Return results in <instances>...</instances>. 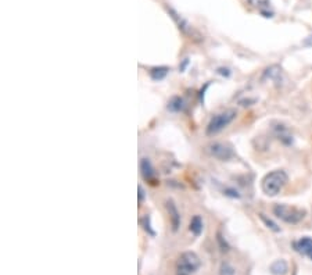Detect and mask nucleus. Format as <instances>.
I'll use <instances>...</instances> for the list:
<instances>
[{
	"label": "nucleus",
	"instance_id": "nucleus-12",
	"mask_svg": "<svg viewBox=\"0 0 312 275\" xmlns=\"http://www.w3.org/2000/svg\"><path fill=\"white\" fill-rule=\"evenodd\" d=\"M275 131H276V137L279 138L283 143H286V145H291L293 143V137L289 134L287 128H284L283 125H279V127L275 128Z\"/></svg>",
	"mask_w": 312,
	"mask_h": 275
},
{
	"label": "nucleus",
	"instance_id": "nucleus-18",
	"mask_svg": "<svg viewBox=\"0 0 312 275\" xmlns=\"http://www.w3.org/2000/svg\"><path fill=\"white\" fill-rule=\"evenodd\" d=\"M145 200V191L142 186H139V203H142Z\"/></svg>",
	"mask_w": 312,
	"mask_h": 275
},
{
	"label": "nucleus",
	"instance_id": "nucleus-16",
	"mask_svg": "<svg viewBox=\"0 0 312 275\" xmlns=\"http://www.w3.org/2000/svg\"><path fill=\"white\" fill-rule=\"evenodd\" d=\"M261 220L265 222V225H267V227L269 229H272V231H275V232H279V231H281V228H278V225H276V224H275V222L272 221V220H269V218H267V217H265L264 214H261Z\"/></svg>",
	"mask_w": 312,
	"mask_h": 275
},
{
	"label": "nucleus",
	"instance_id": "nucleus-1",
	"mask_svg": "<svg viewBox=\"0 0 312 275\" xmlns=\"http://www.w3.org/2000/svg\"><path fill=\"white\" fill-rule=\"evenodd\" d=\"M289 182V176L283 170H275L262 179V191L268 196H276L281 193L286 183Z\"/></svg>",
	"mask_w": 312,
	"mask_h": 275
},
{
	"label": "nucleus",
	"instance_id": "nucleus-10",
	"mask_svg": "<svg viewBox=\"0 0 312 275\" xmlns=\"http://www.w3.org/2000/svg\"><path fill=\"white\" fill-rule=\"evenodd\" d=\"M247 1H249V4H250L251 7L257 8L258 11H261V13L264 14V17H271V15H268V13L265 11V10H268L269 6H271V1H269V0H247Z\"/></svg>",
	"mask_w": 312,
	"mask_h": 275
},
{
	"label": "nucleus",
	"instance_id": "nucleus-3",
	"mask_svg": "<svg viewBox=\"0 0 312 275\" xmlns=\"http://www.w3.org/2000/svg\"><path fill=\"white\" fill-rule=\"evenodd\" d=\"M201 266L198 256L193 252H185L176 261V275H193Z\"/></svg>",
	"mask_w": 312,
	"mask_h": 275
},
{
	"label": "nucleus",
	"instance_id": "nucleus-4",
	"mask_svg": "<svg viewBox=\"0 0 312 275\" xmlns=\"http://www.w3.org/2000/svg\"><path fill=\"white\" fill-rule=\"evenodd\" d=\"M274 214L287 224H298L305 217V210L289 205H276L274 207Z\"/></svg>",
	"mask_w": 312,
	"mask_h": 275
},
{
	"label": "nucleus",
	"instance_id": "nucleus-13",
	"mask_svg": "<svg viewBox=\"0 0 312 275\" xmlns=\"http://www.w3.org/2000/svg\"><path fill=\"white\" fill-rule=\"evenodd\" d=\"M168 71H169L168 67H154V69H150V76L154 81H161L167 76Z\"/></svg>",
	"mask_w": 312,
	"mask_h": 275
},
{
	"label": "nucleus",
	"instance_id": "nucleus-11",
	"mask_svg": "<svg viewBox=\"0 0 312 275\" xmlns=\"http://www.w3.org/2000/svg\"><path fill=\"white\" fill-rule=\"evenodd\" d=\"M289 271V266L284 260H276L271 266V273L274 275H284Z\"/></svg>",
	"mask_w": 312,
	"mask_h": 275
},
{
	"label": "nucleus",
	"instance_id": "nucleus-8",
	"mask_svg": "<svg viewBox=\"0 0 312 275\" xmlns=\"http://www.w3.org/2000/svg\"><path fill=\"white\" fill-rule=\"evenodd\" d=\"M140 171H142V175H143L146 181H152L154 178V168H153L152 163H150L149 159H142V161H140Z\"/></svg>",
	"mask_w": 312,
	"mask_h": 275
},
{
	"label": "nucleus",
	"instance_id": "nucleus-7",
	"mask_svg": "<svg viewBox=\"0 0 312 275\" xmlns=\"http://www.w3.org/2000/svg\"><path fill=\"white\" fill-rule=\"evenodd\" d=\"M167 208L168 213L171 215V222H172V228L174 231L179 228V224H181V215H179V211L178 208L174 205V202H167Z\"/></svg>",
	"mask_w": 312,
	"mask_h": 275
},
{
	"label": "nucleus",
	"instance_id": "nucleus-2",
	"mask_svg": "<svg viewBox=\"0 0 312 275\" xmlns=\"http://www.w3.org/2000/svg\"><path fill=\"white\" fill-rule=\"evenodd\" d=\"M235 118H236V110H233V108H228L222 113L215 114L207 125V135L213 137V135L219 134L222 130H225L228 125H230Z\"/></svg>",
	"mask_w": 312,
	"mask_h": 275
},
{
	"label": "nucleus",
	"instance_id": "nucleus-15",
	"mask_svg": "<svg viewBox=\"0 0 312 275\" xmlns=\"http://www.w3.org/2000/svg\"><path fill=\"white\" fill-rule=\"evenodd\" d=\"M281 74H282V69H281V67H278V66H272V67H269V69L265 71L264 78H269V79H272V81H278V78L281 76Z\"/></svg>",
	"mask_w": 312,
	"mask_h": 275
},
{
	"label": "nucleus",
	"instance_id": "nucleus-17",
	"mask_svg": "<svg viewBox=\"0 0 312 275\" xmlns=\"http://www.w3.org/2000/svg\"><path fill=\"white\" fill-rule=\"evenodd\" d=\"M221 275H235V268L232 267L228 263H223L221 266V271H219Z\"/></svg>",
	"mask_w": 312,
	"mask_h": 275
},
{
	"label": "nucleus",
	"instance_id": "nucleus-5",
	"mask_svg": "<svg viewBox=\"0 0 312 275\" xmlns=\"http://www.w3.org/2000/svg\"><path fill=\"white\" fill-rule=\"evenodd\" d=\"M207 150H208V153H210L213 157H215L217 160L221 161H228L235 156V152H233L232 146L226 145V143H221V142L211 143V145L207 147Z\"/></svg>",
	"mask_w": 312,
	"mask_h": 275
},
{
	"label": "nucleus",
	"instance_id": "nucleus-14",
	"mask_svg": "<svg viewBox=\"0 0 312 275\" xmlns=\"http://www.w3.org/2000/svg\"><path fill=\"white\" fill-rule=\"evenodd\" d=\"M183 100L181 98H172V99L168 102V110L172 111V113H178V111H182L183 110Z\"/></svg>",
	"mask_w": 312,
	"mask_h": 275
},
{
	"label": "nucleus",
	"instance_id": "nucleus-9",
	"mask_svg": "<svg viewBox=\"0 0 312 275\" xmlns=\"http://www.w3.org/2000/svg\"><path fill=\"white\" fill-rule=\"evenodd\" d=\"M203 228H204V224H203V220H201V217L200 215H194L193 218H191L190 221V232L194 235V237H200L201 235V232H203Z\"/></svg>",
	"mask_w": 312,
	"mask_h": 275
},
{
	"label": "nucleus",
	"instance_id": "nucleus-6",
	"mask_svg": "<svg viewBox=\"0 0 312 275\" xmlns=\"http://www.w3.org/2000/svg\"><path fill=\"white\" fill-rule=\"evenodd\" d=\"M294 249L300 254H303L305 257L312 260V238L304 237L298 239L297 242H294Z\"/></svg>",
	"mask_w": 312,
	"mask_h": 275
}]
</instances>
